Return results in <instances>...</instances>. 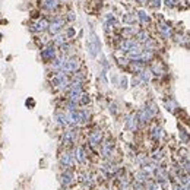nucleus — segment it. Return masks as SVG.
Wrapping results in <instances>:
<instances>
[{"label":"nucleus","instance_id":"nucleus-1","mask_svg":"<svg viewBox=\"0 0 190 190\" xmlns=\"http://www.w3.org/2000/svg\"><path fill=\"white\" fill-rule=\"evenodd\" d=\"M42 6H44L45 9L53 10V9H56V8L59 6V3H57V0H42Z\"/></svg>","mask_w":190,"mask_h":190},{"label":"nucleus","instance_id":"nucleus-2","mask_svg":"<svg viewBox=\"0 0 190 190\" xmlns=\"http://www.w3.org/2000/svg\"><path fill=\"white\" fill-rule=\"evenodd\" d=\"M62 25H63V21H56V22H53L50 25V31L51 32H57L62 28Z\"/></svg>","mask_w":190,"mask_h":190},{"label":"nucleus","instance_id":"nucleus-3","mask_svg":"<svg viewBox=\"0 0 190 190\" xmlns=\"http://www.w3.org/2000/svg\"><path fill=\"white\" fill-rule=\"evenodd\" d=\"M137 15H139V19H140L142 22H144V23H146V22H149V18L146 16V13H145V12H142V10H140V12H139Z\"/></svg>","mask_w":190,"mask_h":190},{"label":"nucleus","instance_id":"nucleus-4","mask_svg":"<svg viewBox=\"0 0 190 190\" xmlns=\"http://www.w3.org/2000/svg\"><path fill=\"white\" fill-rule=\"evenodd\" d=\"M149 3H151L152 8H157V6L159 5V0H149Z\"/></svg>","mask_w":190,"mask_h":190},{"label":"nucleus","instance_id":"nucleus-5","mask_svg":"<svg viewBox=\"0 0 190 190\" xmlns=\"http://www.w3.org/2000/svg\"><path fill=\"white\" fill-rule=\"evenodd\" d=\"M165 2H167V5H170V6L174 5V0H165Z\"/></svg>","mask_w":190,"mask_h":190},{"label":"nucleus","instance_id":"nucleus-6","mask_svg":"<svg viewBox=\"0 0 190 190\" xmlns=\"http://www.w3.org/2000/svg\"><path fill=\"white\" fill-rule=\"evenodd\" d=\"M137 2H140V3H145V2H146V0H137Z\"/></svg>","mask_w":190,"mask_h":190}]
</instances>
